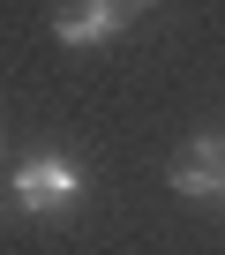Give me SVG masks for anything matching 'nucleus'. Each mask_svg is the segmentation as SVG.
Here are the masks:
<instances>
[{
	"label": "nucleus",
	"instance_id": "1",
	"mask_svg": "<svg viewBox=\"0 0 225 255\" xmlns=\"http://www.w3.org/2000/svg\"><path fill=\"white\" fill-rule=\"evenodd\" d=\"M8 188H15V210H30V218H60V210L83 203V165L45 150V158H23Z\"/></svg>",
	"mask_w": 225,
	"mask_h": 255
},
{
	"label": "nucleus",
	"instance_id": "2",
	"mask_svg": "<svg viewBox=\"0 0 225 255\" xmlns=\"http://www.w3.org/2000/svg\"><path fill=\"white\" fill-rule=\"evenodd\" d=\"M128 0H68V8L53 15V38L60 45H105V38H120L128 30Z\"/></svg>",
	"mask_w": 225,
	"mask_h": 255
},
{
	"label": "nucleus",
	"instance_id": "3",
	"mask_svg": "<svg viewBox=\"0 0 225 255\" xmlns=\"http://www.w3.org/2000/svg\"><path fill=\"white\" fill-rule=\"evenodd\" d=\"M165 188H173V195H188V203H218V195H225V180H218L210 165H195V158H180V165L165 173Z\"/></svg>",
	"mask_w": 225,
	"mask_h": 255
},
{
	"label": "nucleus",
	"instance_id": "4",
	"mask_svg": "<svg viewBox=\"0 0 225 255\" xmlns=\"http://www.w3.org/2000/svg\"><path fill=\"white\" fill-rule=\"evenodd\" d=\"M188 158H195V165H210V173L225 180V135H195V143H188Z\"/></svg>",
	"mask_w": 225,
	"mask_h": 255
},
{
	"label": "nucleus",
	"instance_id": "5",
	"mask_svg": "<svg viewBox=\"0 0 225 255\" xmlns=\"http://www.w3.org/2000/svg\"><path fill=\"white\" fill-rule=\"evenodd\" d=\"M128 8H158V0H128Z\"/></svg>",
	"mask_w": 225,
	"mask_h": 255
},
{
	"label": "nucleus",
	"instance_id": "6",
	"mask_svg": "<svg viewBox=\"0 0 225 255\" xmlns=\"http://www.w3.org/2000/svg\"><path fill=\"white\" fill-rule=\"evenodd\" d=\"M218 203H225V195H218Z\"/></svg>",
	"mask_w": 225,
	"mask_h": 255
}]
</instances>
